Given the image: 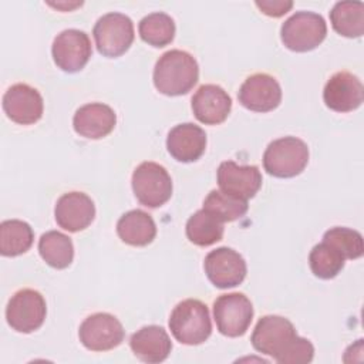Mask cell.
Wrapping results in <instances>:
<instances>
[{
  "mask_svg": "<svg viewBox=\"0 0 364 364\" xmlns=\"http://www.w3.org/2000/svg\"><path fill=\"white\" fill-rule=\"evenodd\" d=\"M239 102L255 112H269L279 107L282 88L277 80L266 73H256L247 77L237 92Z\"/></svg>",
  "mask_w": 364,
  "mask_h": 364,
  "instance_id": "13",
  "label": "cell"
},
{
  "mask_svg": "<svg viewBox=\"0 0 364 364\" xmlns=\"http://www.w3.org/2000/svg\"><path fill=\"white\" fill-rule=\"evenodd\" d=\"M323 240L328 242L336 249H338L346 259L354 260L363 256V252H364L363 236L360 232L354 229L341 228V226L331 228L324 233Z\"/></svg>",
  "mask_w": 364,
  "mask_h": 364,
  "instance_id": "30",
  "label": "cell"
},
{
  "mask_svg": "<svg viewBox=\"0 0 364 364\" xmlns=\"http://www.w3.org/2000/svg\"><path fill=\"white\" fill-rule=\"evenodd\" d=\"M132 191L141 205L159 208L172 196V179L162 165L146 161L132 173Z\"/></svg>",
  "mask_w": 364,
  "mask_h": 364,
  "instance_id": "6",
  "label": "cell"
},
{
  "mask_svg": "<svg viewBox=\"0 0 364 364\" xmlns=\"http://www.w3.org/2000/svg\"><path fill=\"white\" fill-rule=\"evenodd\" d=\"M54 216L61 229L75 233L91 225L95 216V206L87 193L74 191L58 198Z\"/></svg>",
  "mask_w": 364,
  "mask_h": 364,
  "instance_id": "17",
  "label": "cell"
},
{
  "mask_svg": "<svg viewBox=\"0 0 364 364\" xmlns=\"http://www.w3.org/2000/svg\"><path fill=\"white\" fill-rule=\"evenodd\" d=\"M199 78V67L193 55L183 50L164 53L154 68V85L165 95L175 97L189 92Z\"/></svg>",
  "mask_w": 364,
  "mask_h": 364,
  "instance_id": "2",
  "label": "cell"
},
{
  "mask_svg": "<svg viewBox=\"0 0 364 364\" xmlns=\"http://www.w3.org/2000/svg\"><path fill=\"white\" fill-rule=\"evenodd\" d=\"M51 54L60 70L65 73H77L85 67L92 54L91 40L82 30H63L53 41Z\"/></svg>",
  "mask_w": 364,
  "mask_h": 364,
  "instance_id": "10",
  "label": "cell"
},
{
  "mask_svg": "<svg viewBox=\"0 0 364 364\" xmlns=\"http://www.w3.org/2000/svg\"><path fill=\"white\" fill-rule=\"evenodd\" d=\"M206 212L213 215L220 222H233L242 216L249 209L247 200L232 196L222 191H210L203 200V208Z\"/></svg>",
  "mask_w": 364,
  "mask_h": 364,
  "instance_id": "29",
  "label": "cell"
},
{
  "mask_svg": "<svg viewBox=\"0 0 364 364\" xmlns=\"http://www.w3.org/2000/svg\"><path fill=\"white\" fill-rule=\"evenodd\" d=\"M256 351L273 357L280 364H306L314 357V347L296 333L291 321L282 316H263L252 333Z\"/></svg>",
  "mask_w": 364,
  "mask_h": 364,
  "instance_id": "1",
  "label": "cell"
},
{
  "mask_svg": "<svg viewBox=\"0 0 364 364\" xmlns=\"http://www.w3.org/2000/svg\"><path fill=\"white\" fill-rule=\"evenodd\" d=\"M213 317L223 336L240 337L247 331L253 318L252 301L243 293L220 294L213 301Z\"/></svg>",
  "mask_w": 364,
  "mask_h": 364,
  "instance_id": "9",
  "label": "cell"
},
{
  "mask_svg": "<svg viewBox=\"0 0 364 364\" xmlns=\"http://www.w3.org/2000/svg\"><path fill=\"white\" fill-rule=\"evenodd\" d=\"M186 237L196 246H210L219 242L223 236V222L213 215L200 209L195 212L186 222Z\"/></svg>",
  "mask_w": 364,
  "mask_h": 364,
  "instance_id": "26",
  "label": "cell"
},
{
  "mask_svg": "<svg viewBox=\"0 0 364 364\" xmlns=\"http://www.w3.org/2000/svg\"><path fill=\"white\" fill-rule=\"evenodd\" d=\"M330 21L340 36L358 38L364 33V4L361 1H337L330 11Z\"/></svg>",
  "mask_w": 364,
  "mask_h": 364,
  "instance_id": "23",
  "label": "cell"
},
{
  "mask_svg": "<svg viewBox=\"0 0 364 364\" xmlns=\"http://www.w3.org/2000/svg\"><path fill=\"white\" fill-rule=\"evenodd\" d=\"M95 46L104 57L122 55L134 41V23L122 13H107L101 16L92 30Z\"/></svg>",
  "mask_w": 364,
  "mask_h": 364,
  "instance_id": "7",
  "label": "cell"
},
{
  "mask_svg": "<svg viewBox=\"0 0 364 364\" xmlns=\"http://www.w3.org/2000/svg\"><path fill=\"white\" fill-rule=\"evenodd\" d=\"M168 324L175 340L186 346L202 344L212 333L208 306L196 299L178 303L169 316Z\"/></svg>",
  "mask_w": 364,
  "mask_h": 364,
  "instance_id": "3",
  "label": "cell"
},
{
  "mask_svg": "<svg viewBox=\"0 0 364 364\" xmlns=\"http://www.w3.org/2000/svg\"><path fill=\"white\" fill-rule=\"evenodd\" d=\"M309 164V148L296 136H283L272 141L263 154V166L276 178H293Z\"/></svg>",
  "mask_w": 364,
  "mask_h": 364,
  "instance_id": "4",
  "label": "cell"
},
{
  "mask_svg": "<svg viewBox=\"0 0 364 364\" xmlns=\"http://www.w3.org/2000/svg\"><path fill=\"white\" fill-rule=\"evenodd\" d=\"M208 279L218 289L239 286L247 273L246 262L236 250L230 247H218L210 250L203 262Z\"/></svg>",
  "mask_w": 364,
  "mask_h": 364,
  "instance_id": "12",
  "label": "cell"
},
{
  "mask_svg": "<svg viewBox=\"0 0 364 364\" xmlns=\"http://www.w3.org/2000/svg\"><path fill=\"white\" fill-rule=\"evenodd\" d=\"M117 233L129 246H146L156 236V225L149 213L132 209L118 219Z\"/></svg>",
  "mask_w": 364,
  "mask_h": 364,
  "instance_id": "22",
  "label": "cell"
},
{
  "mask_svg": "<svg viewBox=\"0 0 364 364\" xmlns=\"http://www.w3.org/2000/svg\"><path fill=\"white\" fill-rule=\"evenodd\" d=\"M43 97L28 84H14L3 95V111L16 124L31 125L37 122L43 117Z\"/></svg>",
  "mask_w": 364,
  "mask_h": 364,
  "instance_id": "14",
  "label": "cell"
},
{
  "mask_svg": "<svg viewBox=\"0 0 364 364\" xmlns=\"http://www.w3.org/2000/svg\"><path fill=\"white\" fill-rule=\"evenodd\" d=\"M129 347L144 363H162L168 358L172 343L166 330L161 326H145L129 338Z\"/></svg>",
  "mask_w": 364,
  "mask_h": 364,
  "instance_id": "21",
  "label": "cell"
},
{
  "mask_svg": "<svg viewBox=\"0 0 364 364\" xmlns=\"http://www.w3.org/2000/svg\"><path fill=\"white\" fill-rule=\"evenodd\" d=\"M34 240L31 226L20 219L3 220L0 225V253L3 256H18L26 253Z\"/></svg>",
  "mask_w": 364,
  "mask_h": 364,
  "instance_id": "25",
  "label": "cell"
},
{
  "mask_svg": "<svg viewBox=\"0 0 364 364\" xmlns=\"http://www.w3.org/2000/svg\"><path fill=\"white\" fill-rule=\"evenodd\" d=\"M327 24L321 14L313 11H296L280 28L282 43L291 51L306 53L323 43Z\"/></svg>",
  "mask_w": 364,
  "mask_h": 364,
  "instance_id": "5",
  "label": "cell"
},
{
  "mask_svg": "<svg viewBox=\"0 0 364 364\" xmlns=\"http://www.w3.org/2000/svg\"><path fill=\"white\" fill-rule=\"evenodd\" d=\"M166 148L176 161L185 164L195 162L205 152L206 134L192 122L175 125L168 134Z\"/></svg>",
  "mask_w": 364,
  "mask_h": 364,
  "instance_id": "20",
  "label": "cell"
},
{
  "mask_svg": "<svg viewBox=\"0 0 364 364\" xmlns=\"http://www.w3.org/2000/svg\"><path fill=\"white\" fill-rule=\"evenodd\" d=\"M344 262L346 257L343 253L324 240L316 245L309 255V264L313 274L324 280L336 277L343 270Z\"/></svg>",
  "mask_w": 364,
  "mask_h": 364,
  "instance_id": "28",
  "label": "cell"
},
{
  "mask_svg": "<svg viewBox=\"0 0 364 364\" xmlns=\"http://www.w3.org/2000/svg\"><path fill=\"white\" fill-rule=\"evenodd\" d=\"M38 253L51 267L65 269L74 259L73 240L58 230H48L38 240Z\"/></svg>",
  "mask_w": 364,
  "mask_h": 364,
  "instance_id": "24",
  "label": "cell"
},
{
  "mask_svg": "<svg viewBox=\"0 0 364 364\" xmlns=\"http://www.w3.org/2000/svg\"><path fill=\"white\" fill-rule=\"evenodd\" d=\"M125 331L119 320L109 313L88 316L80 326L78 337L81 344L91 351H108L118 347Z\"/></svg>",
  "mask_w": 364,
  "mask_h": 364,
  "instance_id": "11",
  "label": "cell"
},
{
  "mask_svg": "<svg viewBox=\"0 0 364 364\" xmlns=\"http://www.w3.org/2000/svg\"><path fill=\"white\" fill-rule=\"evenodd\" d=\"M256 6L266 16L282 17L293 7V1H290V0H262V1L257 0Z\"/></svg>",
  "mask_w": 364,
  "mask_h": 364,
  "instance_id": "31",
  "label": "cell"
},
{
  "mask_svg": "<svg viewBox=\"0 0 364 364\" xmlns=\"http://www.w3.org/2000/svg\"><path fill=\"white\" fill-rule=\"evenodd\" d=\"M117 124L114 109L102 102H90L80 107L73 118L74 131L88 139L107 136Z\"/></svg>",
  "mask_w": 364,
  "mask_h": 364,
  "instance_id": "19",
  "label": "cell"
},
{
  "mask_svg": "<svg viewBox=\"0 0 364 364\" xmlns=\"http://www.w3.org/2000/svg\"><path fill=\"white\" fill-rule=\"evenodd\" d=\"M47 314L46 300L34 289H21L16 291L6 307L9 326L18 333H33L40 328Z\"/></svg>",
  "mask_w": 364,
  "mask_h": 364,
  "instance_id": "8",
  "label": "cell"
},
{
  "mask_svg": "<svg viewBox=\"0 0 364 364\" xmlns=\"http://www.w3.org/2000/svg\"><path fill=\"white\" fill-rule=\"evenodd\" d=\"M232 109V98L216 84H203L192 97V111L196 119L206 125L223 122Z\"/></svg>",
  "mask_w": 364,
  "mask_h": 364,
  "instance_id": "18",
  "label": "cell"
},
{
  "mask_svg": "<svg viewBox=\"0 0 364 364\" xmlns=\"http://www.w3.org/2000/svg\"><path fill=\"white\" fill-rule=\"evenodd\" d=\"M324 104L336 112L357 109L364 100V87L357 75L338 71L330 77L323 90Z\"/></svg>",
  "mask_w": 364,
  "mask_h": 364,
  "instance_id": "15",
  "label": "cell"
},
{
  "mask_svg": "<svg viewBox=\"0 0 364 364\" xmlns=\"http://www.w3.org/2000/svg\"><path fill=\"white\" fill-rule=\"evenodd\" d=\"M141 38L154 47H165L175 37L173 18L162 11H155L144 18L138 24Z\"/></svg>",
  "mask_w": 364,
  "mask_h": 364,
  "instance_id": "27",
  "label": "cell"
},
{
  "mask_svg": "<svg viewBox=\"0 0 364 364\" xmlns=\"http://www.w3.org/2000/svg\"><path fill=\"white\" fill-rule=\"evenodd\" d=\"M218 185L222 192L247 200L260 189L262 173L255 165L225 161L218 168Z\"/></svg>",
  "mask_w": 364,
  "mask_h": 364,
  "instance_id": "16",
  "label": "cell"
}]
</instances>
